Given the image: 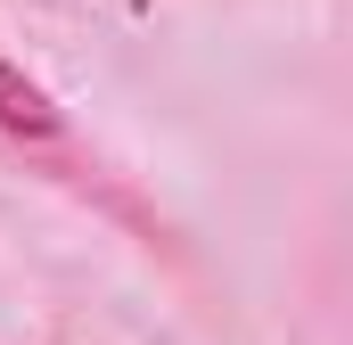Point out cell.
Returning <instances> with one entry per match:
<instances>
[{"label":"cell","instance_id":"1","mask_svg":"<svg viewBox=\"0 0 353 345\" xmlns=\"http://www.w3.org/2000/svg\"><path fill=\"white\" fill-rule=\"evenodd\" d=\"M0 140H58V107L25 66L0 58Z\"/></svg>","mask_w":353,"mask_h":345}]
</instances>
